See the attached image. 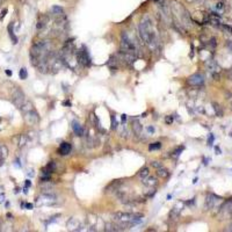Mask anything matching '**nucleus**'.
<instances>
[{
	"label": "nucleus",
	"instance_id": "f257e3e1",
	"mask_svg": "<svg viewBox=\"0 0 232 232\" xmlns=\"http://www.w3.org/2000/svg\"><path fill=\"white\" fill-rule=\"evenodd\" d=\"M138 30H139V35H140V38L143 40V42L146 45H149L151 49H154L156 44H157L156 34H154L153 27H152V22L148 16L144 18L142 21L139 22Z\"/></svg>",
	"mask_w": 232,
	"mask_h": 232
},
{
	"label": "nucleus",
	"instance_id": "f03ea898",
	"mask_svg": "<svg viewBox=\"0 0 232 232\" xmlns=\"http://www.w3.org/2000/svg\"><path fill=\"white\" fill-rule=\"evenodd\" d=\"M121 52L122 53H131V55H136V47L135 44L131 42V40L129 38L127 33H122L121 36Z\"/></svg>",
	"mask_w": 232,
	"mask_h": 232
},
{
	"label": "nucleus",
	"instance_id": "7ed1b4c3",
	"mask_svg": "<svg viewBox=\"0 0 232 232\" xmlns=\"http://www.w3.org/2000/svg\"><path fill=\"white\" fill-rule=\"evenodd\" d=\"M12 101H13L14 106L16 108H19V109L26 102V95L22 92V89H20L19 87H15L13 89V92H12Z\"/></svg>",
	"mask_w": 232,
	"mask_h": 232
},
{
	"label": "nucleus",
	"instance_id": "20e7f679",
	"mask_svg": "<svg viewBox=\"0 0 232 232\" xmlns=\"http://www.w3.org/2000/svg\"><path fill=\"white\" fill-rule=\"evenodd\" d=\"M56 196L55 194H44L43 193L40 197L36 200V205L42 207V205H52L56 203Z\"/></svg>",
	"mask_w": 232,
	"mask_h": 232
},
{
	"label": "nucleus",
	"instance_id": "39448f33",
	"mask_svg": "<svg viewBox=\"0 0 232 232\" xmlns=\"http://www.w3.org/2000/svg\"><path fill=\"white\" fill-rule=\"evenodd\" d=\"M77 61H78V63L80 65H83V66H86V67L91 66V63H92L91 62V57H89V55L87 52L86 48H83L81 50L77 51Z\"/></svg>",
	"mask_w": 232,
	"mask_h": 232
},
{
	"label": "nucleus",
	"instance_id": "423d86ee",
	"mask_svg": "<svg viewBox=\"0 0 232 232\" xmlns=\"http://www.w3.org/2000/svg\"><path fill=\"white\" fill-rule=\"evenodd\" d=\"M23 115H24L26 122L29 123V124H36V123H38V121H40V116H38V114L36 113V110H35L34 108H33V109H29V110L26 112V113H23Z\"/></svg>",
	"mask_w": 232,
	"mask_h": 232
},
{
	"label": "nucleus",
	"instance_id": "0eeeda50",
	"mask_svg": "<svg viewBox=\"0 0 232 232\" xmlns=\"http://www.w3.org/2000/svg\"><path fill=\"white\" fill-rule=\"evenodd\" d=\"M188 84L191 86H201L204 84V77L201 73H195L191 74L188 78Z\"/></svg>",
	"mask_w": 232,
	"mask_h": 232
},
{
	"label": "nucleus",
	"instance_id": "6e6552de",
	"mask_svg": "<svg viewBox=\"0 0 232 232\" xmlns=\"http://www.w3.org/2000/svg\"><path fill=\"white\" fill-rule=\"evenodd\" d=\"M219 201H221V197H218L214 194H208L207 199H205V205H207L208 209H214Z\"/></svg>",
	"mask_w": 232,
	"mask_h": 232
},
{
	"label": "nucleus",
	"instance_id": "1a4fd4ad",
	"mask_svg": "<svg viewBox=\"0 0 232 232\" xmlns=\"http://www.w3.org/2000/svg\"><path fill=\"white\" fill-rule=\"evenodd\" d=\"M205 66H207V69H208L212 74L218 73L219 70H221V67L218 66V64L216 63L214 59H208V61L205 62Z\"/></svg>",
	"mask_w": 232,
	"mask_h": 232
},
{
	"label": "nucleus",
	"instance_id": "9d476101",
	"mask_svg": "<svg viewBox=\"0 0 232 232\" xmlns=\"http://www.w3.org/2000/svg\"><path fill=\"white\" fill-rule=\"evenodd\" d=\"M72 130L77 136H79V137L84 136V128H83V126H80V123H78L77 121L72 122Z\"/></svg>",
	"mask_w": 232,
	"mask_h": 232
},
{
	"label": "nucleus",
	"instance_id": "9b49d317",
	"mask_svg": "<svg viewBox=\"0 0 232 232\" xmlns=\"http://www.w3.org/2000/svg\"><path fill=\"white\" fill-rule=\"evenodd\" d=\"M80 223L78 219H75V218H71L70 221L67 222V229L69 230H71V231H79L80 229Z\"/></svg>",
	"mask_w": 232,
	"mask_h": 232
},
{
	"label": "nucleus",
	"instance_id": "f8f14e48",
	"mask_svg": "<svg viewBox=\"0 0 232 232\" xmlns=\"http://www.w3.org/2000/svg\"><path fill=\"white\" fill-rule=\"evenodd\" d=\"M70 151H71V144H70V143H66V142L62 143L61 146H59V149H58V153L62 154V156L69 154Z\"/></svg>",
	"mask_w": 232,
	"mask_h": 232
},
{
	"label": "nucleus",
	"instance_id": "ddd939ff",
	"mask_svg": "<svg viewBox=\"0 0 232 232\" xmlns=\"http://www.w3.org/2000/svg\"><path fill=\"white\" fill-rule=\"evenodd\" d=\"M55 169H56V164L53 161H50L45 167L42 168V173L43 174H50L51 175V173L55 172Z\"/></svg>",
	"mask_w": 232,
	"mask_h": 232
},
{
	"label": "nucleus",
	"instance_id": "4468645a",
	"mask_svg": "<svg viewBox=\"0 0 232 232\" xmlns=\"http://www.w3.org/2000/svg\"><path fill=\"white\" fill-rule=\"evenodd\" d=\"M143 183L145 186H149V187H154V186H157L158 181H157L156 178H153V177H146L145 179H143Z\"/></svg>",
	"mask_w": 232,
	"mask_h": 232
},
{
	"label": "nucleus",
	"instance_id": "2eb2a0df",
	"mask_svg": "<svg viewBox=\"0 0 232 232\" xmlns=\"http://www.w3.org/2000/svg\"><path fill=\"white\" fill-rule=\"evenodd\" d=\"M14 142H16V144H18L19 148H22V146H24L26 143H27V136H24V135H19L16 138H14Z\"/></svg>",
	"mask_w": 232,
	"mask_h": 232
},
{
	"label": "nucleus",
	"instance_id": "dca6fc26",
	"mask_svg": "<svg viewBox=\"0 0 232 232\" xmlns=\"http://www.w3.org/2000/svg\"><path fill=\"white\" fill-rule=\"evenodd\" d=\"M106 231H122L121 226L114 223H107L106 224Z\"/></svg>",
	"mask_w": 232,
	"mask_h": 232
},
{
	"label": "nucleus",
	"instance_id": "f3484780",
	"mask_svg": "<svg viewBox=\"0 0 232 232\" xmlns=\"http://www.w3.org/2000/svg\"><path fill=\"white\" fill-rule=\"evenodd\" d=\"M48 22H49V18L47 16V15H43L40 18V20L37 22V29H42L44 28L47 24H48Z\"/></svg>",
	"mask_w": 232,
	"mask_h": 232
},
{
	"label": "nucleus",
	"instance_id": "a211bd4d",
	"mask_svg": "<svg viewBox=\"0 0 232 232\" xmlns=\"http://www.w3.org/2000/svg\"><path fill=\"white\" fill-rule=\"evenodd\" d=\"M7 156H8V149L5 145H0V164L4 159H6Z\"/></svg>",
	"mask_w": 232,
	"mask_h": 232
},
{
	"label": "nucleus",
	"instance_id": "6ab92c4d",
	"mask_svg": "<svg viewBox=\"0 0 232 232\" xmlns=\"http://www.w3.org/2000/svg\"><path fill=\"white\" fill-rule=\"evenodd\" d=\"M132 129H134V132L138 136V135L142 134V129H143V128H142V124H140L138 121H134V122H132Z\"/></svg>",
	"mask_w": 232,
	"mask_h": 232
},
{
	"label": "nucleus",
	"instance_id": "aec40b11",
	"mask_svg": "<svg viewBox=\"0 0 232 232\" xmlns=\"http://www.w3.org/2000/svg\"><path fill=\"white\" fill-rule=\"evenodd\" d=\"M212 108H214V110H215V114H216V115L219 116V117L223 116V109H222L221 106L218 105V103L214 102V103H212Z\"/></svg>",
	"mask_w": 232,
	"mask_h": 232
},
{
	"label": "nucleus",
	"instance_id": "412c9836",
	"mask_svg": "<svg viewBox=\"0 0 232 232\" xmlns=\"http://www.w3.org/2000/svg\"><path fill=\"white\" fill-rule=\"evenodd\" d=\"M138 175H139V178H140V179H145L146 177H149V175H150L149 168H148V167H143V168L138 172Z\"/></svg>",
	"mask_w": 232,
	"mask_h": 232
},
{
	"label": "nucleus",
	"instance_id": "4be33fe9",
	"mask_svg": "<svg viewBox=\"0 0 232 232\" xmlns=\"http://www.w3.org/2000/svg\"><path fill=\"white\" fill-rule=\"evenodd\" d=\"M8 33H10V36H11L13 43L16 44V43H18V37L14 35V32H13V23H11V24L8 26Z\"/></svg>",
	"mask_w": 232,
	"mask_h": 232
},
{
	"label": "nucleus",
	"instance_id": "5701e85b",
	"mask_svg": "<svg viewBox=\"0 0 232 232\" xmlns=\"http://www.w3.org/2000/svg\"><path fill=\"white\" fill-rule=\"evenodd\" d=\"M157 171H158V174H159V175H160V177H163V178H167V177H168V174H169V173H168V171H167V169L165 168L164 166H161V167H159V168L157 169Z\"/></svg>",
	"mask_w": 232,
	"mask_h": 232
},
{
	"label": "nucleus",
	"instance_id": "b1692460",
	"mask_svg": "<svg viewBox=\"0 0 232 232\" xmlns=\"http://www.w3.org/2000/svg\"><path fill=\"white\" fill-rule=\"evenodd\" d=\"M180 211H181V209L177 208V207H175V208H173V209H172V211H171V214H169V217H171L172 219H173V218L175 219V218H177V217H178V216L180 215Z\"/></svg>",
	"mask_w": 232,
	"mask_h": 232
},
{
	"label": "nucleus",
	"instance_id": "393cba45",
	"mask_svg": "<svg viewBox=\"0 0 232 232\" xmlns=\"http://www.w3.org/2000/svg\"><path fill=\"white\" fill-rule=\"evenodd\" d=\"M160 148H161V143H159V142H156V143H151V144L149 145V150H150V151H153V150H159Z\"/></svg>",
	"mask_w": 232,
	"mask_h": 232
},
{
	"label": "nucleus",
	"instance_id": "a878e982",
	"mask_svg": "<svg viewBox=\"0 0 232 232\" xmlns=\"http://www.w3.org/2000/svg\"><path fill=\"white\" fill-rule=\"evenodd\" d=\"M19 75H20V78H21L22 80H24L27 77H28V72H27V69L26 67H22L21 70H20V73H19Z\"/></svg>",
	"mask_w": 232,
	"mask_h": 232
},
{
	"label": "nucleus",
	"instance_id": "bb28decb",
	"mask_svg": "<svg viewBox=\"0 0 232 232\" xmlns=\"http://www.w3.org/2000/svg\"><path fill=\"white\" fill-rule=\"evenodd\" d=\"M118 127V124H117V122H116V118L114 115H112V129L113 130H116Z\"/></svg>",
	"mask_w": 232,
	"mask_h": 232
},
{
	"label": "nucleus",
	"instance_id": "cd10ccee",
	"mask_svg": "<svg viewBox=\"0 0 232 232\" xmlns=\"http://www.w3.org/2000/svg\"><path fill=\"white\" fill-rule=\"evenodd\" d=\"M209 47H210L211 49H215L216 48V45H217V43H216V38H214V37H211L210 40H209Z\"/></svg>",
	"mask_w": 232,
	"mask_h": 232
},
{
	"label": "nucleus",
	"instance_id": "c85d7f7f",
	"mask_svg": "<svg viewBox=\"0 0 232 232\" xmlns=\"http://www.w3.org/2000/svg\"><path fill=\"white\" fill-rule=\"evenodd\" d=\"M182 150H183V146H180V148L177 149V150L173 152V157H175V158H177V157H179L180 153L182 152Z\"/></svg>",
	"mask_w": 232,
	"mask_h": 232
},
{
	"label": "nucleus",
	"instance_id": "c756f323",
	"mask_svg": "<svg viewBox=\"0 0 232 232\" xmlns=\"http://www.w3.org/2000/svg\"><path fill=\"white\" fill-rule=\"evenodd\" d=\"M222 28H223L224 30H226L228 33L232 34V27H230V26H228V24H222Z\"/></svg>",
	"mask_w": 232,
	"mask_h": 232
},
{
	"label": "nucleus",
	"instance_id": "7c9ffc66",
	"mask_svg": "<svg viewBox=\"0 0 232 232\" xmlns=\"http://www.w3.org/2000/svg\"><path fill=\"white\" fill-rule=\"evenodd\" d=\"M151 165H152L154 168H157V169H158L159 167H161V166H163V164H160L159 161H152V163H151Z\"/></svg>",
	"mask_w": 232,
	"mask_h": 232
},
{
	"label": "nucleus",
	"instance_id": "2f4dec72",
	"mask_svg": "<svg viewBox=\"0 0 232 232\" xmlns=\"http://www.w3.org/2000/svg\"><path fill=\"white\" fill-rule=\"evenodd\" d=\"M173 121H174V117L173 116H167L166 118H165V122L167 123V124H171V123H173Z\"/></svg>",
	"mask_w": 232,
	"mask_h": 232
},
{
	"label": "nucleus",
	"instance_id": "473e14b6",
	"mask_svg": "<svg viewBox=\"0 0 232 232\" xmlns=\"http://www.w3.org/2000/svg\"><path fill=\"white\" fill-rule=\"evenodd\" d=\"M216 8H217L218 11H223V10H224V4H223V2H218L217 6H216Z\"/></svg>",
	"mask_w": 232,
	"mask_h": 232
},
{
	"label": "nucleus",
	"instance_id": "72a5a7b5",
	"mask_svg": "<svg viewBox=\"0 0 232 232\" xmlns=\"http://www.w3.org/2000/svg\"><path fill=\"white\" fill-rule=\"evenodd\" d=\"M6 14H7V8H5V10H2V12H1V14H0V20H1V19H4Z\"/></svg>",
	"mask_w": 232,
	"mask_h": 232
},
{
	"label": "nucleus",
	"instance_id": "f704fd0d",
	"mask_svg": "<svg viewBox=\"0 0 232 232\" xmlns=\"http://www.w3.org/2000/svg\"><path fill=\"white\" fill-rule=\"evenodd\" d=\"M214 139H215V137H214V135H210V137H209V139H208V144L209 145H212V142H214Z\"/></svg>",
	"mask_w": 232,
	"mask_h": 232
},
{
	"label": "nucleus",
	"instance_id": "c9c22d12",
	"mask_svg": "<svg viewBox=\"0 0 232 232\" xmlns=\"http://www.w3.org/2000/svg\"><path fill=\"white\" fill-rule=\"evenodd\" d=\"M23 207H26L27 209H33V207H34V205H33L32 203H26V204H24Z\"/></svg>",
	"mask_w": 232,
	"mask_h": 232
},
{
	"label": "nucleus",
	"instance_id": "e433bc0d",
	"mask_svg": "<svg viewBox=\"0 0 232 232\" xmlns=\"http://www.w3.org/2000/svg\"><path fill=\"white\" fill-rule=\"evenodd\" d=\"M4 202H5V195L1 194V195H0V203H4Z\"/></svg>",
	"mask_w": 232,
	"mask_h": 232
},
{
	"label": "nucleus",
	"instance_id": "4c0bfd02",
	"mask_svg": "<svg viewBox=\"0 0 232 232\" xmlns=\"http://www.w3.org/2000/svg\"><path fill=\"white\" fill-rule=\"evenodd\" d=\"M126 120H127V115H126V114H123V115H122V122L124 123V122H126Z\"/></svg>",
	"mask_w": 232,
	"mask_h": 232
},
{
	"label": "nucleus",
	"instance_id": "58836bf2",
	"mask_svg": "<svg viewBox=\"0 0 232 232\" xmlns=\"http://www.w3.org/2000/svg\"><path fill=\"white\" fill-rule=\"evenodd\" d=\"M29 186H30V181H29V180H27V181H26V187L28 188Z\"/></svg>",
	"mask_w": 232,
	"mask_h": 232
},
{
	"label": "nucleus",
	"instance_id": "ea45409f",
	"mask_svg": "<svg viewBox=\"0 0 232 232\" xmlns=\"http://www.w3.org/2000/svg\"><path fill=\"white\" fill-rule=\"evenodd\" d=\"M148 130L150 131V132H153V131H154V129H153L152 127H149V128H148Z\"/></svg>",
	"mask_w": 232,
	"mask_h": 232
},
{
	"label": "nucleus",
	"instance_id": "a19ab883",
	"mask_svg": "<svg viewBox=\"0 0 232 232\" xmlns=\"http://www.w3.org/2000/svg\"><path fill=\"white\" fill-rule=\"evenodd\" d=\"M228 47L232 50V42H228Z\"/></svg>",
	"mask_w": 232,
	"mask_h": 232
},
{
	"label": "nucleus",
	"instance_id": "79ce46f5",
	"mask_svg": "<svg viewBox=\"0 0 232 232\" xmlns=\"http://www.w3.org/2000/svg\"><path fill=\"white\" fill-rule=\"evenodd\" d=\"M6 74H7V75H12V72L10 70H6Z\"/></svg>",
	"mask_w": 232,
	"mask_h": 232
},
{
	"label": "nucleus",
	"instance_id": "37998d69",
	"mask_svg": "<svg viewBox=\"0 0 232 232\" xmlns=\"http://www.w3.org/2000/svg\"><path fill=\"white\" fill-rule=\"evenodd\" d=\"M216 152H217V154H221V150L218 148H216Z\"/></svg>",
	"mask_w": 232,
	"mask_h": 232
},
{
	"label": "nucleus",
	"instance_id": "c03bdc74",
	"mask_svg": "<svg viewBox=\"0 0 232 232\" xmlns=\"http://www.w3.org/2000/svg\"><path fill=\"white\" fill-rule=\"evenodd\" d=\"M187 1H188V2H197L199 0H187Z\"/></svg>",
	"mask_w": 232,
	"mask_h": 232
},
{
	"label": "nucleus",
	"instance_id": "a18cd8bd",
	"mask_svg": "<svg viewBox=\"0 0 232 232\" xmlns=\"http://www.w3.org/2000/svg\"><path fill=\"white\" fill-rule=\"evenodd\" d=\"M229 228H230V229H228V230H229V231H232V225L231 226H229Z\"/></svg>",
	"mask_w": 232,
	"mask_h": 232
},
{
	"label": "nucleus",
	"instance_id": "49530a36",
	"mask_svg": "<svg viewBox=\"0 0 232 232\" xmlns=\"http://www.w3.org/2000/svg\"><path fill=\"white\" fill-rule=\"evenodd\" d=\"M230 136H231V137H232V132H231V134H230Z\"/></svg>",
	"mask_w": 232,
	"mask_h": 232
},
{
	"label": "nucleus",
	"instance_id": "de8ad7c7",
	"mask_svg": "<svg viewBox=\"0 0 232 232\" xmlns=\"http://www.w3.org/2000/svg\"><path fill=\"white\" fill-rule=\"evenodd\" d=\"M0 228H1V222H0Z\"/></svg>",
	"mask_w": 232,
	"mask_h": 232
},
{
	"label": "nucleus",
	"instance_id": "09e8293b",
	"mask_svg": "<svg viewBox=\"0 0 232 232\" xmlns=\"http://www.w3.org/2000/svg\"><path fill=\"white\" fill-rule=\"evenodd\" d=\"M231 108H232V103H231Z\"/></svg>",
	"mask_w": 232,
	"mask_h": 232
}]
</instances>
